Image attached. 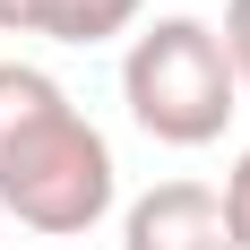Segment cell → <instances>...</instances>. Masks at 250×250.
<instances>
[{"label":"cell","instance_id":"2","mask_svg":"<svg viewBox=\"0 0 250 250\" xmlns=\"http://www.w3.org/2000/svg\"><path fill=\"white\" fill-rule=\"evenodd\" d=\"M0 207L35 233H86L112 207V147L69 95L0 155Z\"/></svg>","mask_w":250,"mask_h":250},{"label":"cell","instance_id":"4","mask_svg":"<svg viewBox=\"0 0 250 250\" xmlns=\"http://www.w3.org/2000/svg\"><path fill=\"white\" fill-rule=\"evenodd\" d=\"M138 18V0H35V26L26 35H61V43H104Z\"/></svg>","mask_w":250,"mask_h":250},{"label":"cell","instance_id":"5","mask_svg":"<svg viewBox=\"0 0 250 250\" xmlns=\"http://www.w3.org/2000/svg\"><path fill=\"white\" fill-rule=\"evenodd\" d=\"M216 35H225V61H233V78L250 86V0H225V26H216Z\"/></svg>","mask_w":250,"mask_h":250},{"label":"cell","instance_id":"3","mask_svg":"<svg viewBox=\"0 0 250 250\" xmlns=\"http://www.w3.org/2000/svg\"><path fill=\"white\" fill-rule=\"evenodd\" d=\"M121 250H242L225 216V190L207 181H155L147 199H129Z\"/></svg>","mask_w":250,"mask_h":250},{"label":"cell","instance_id":"1","mask_svg":"<svg viewBox=\"0 0 250 250\" xmlns=\"http://www.w3.org/2000/svg\"><path fill=\"white\" fill-rule=\"evenodd\" d=\"M121 95H129V112H138L147 138H164V147H207V138H225L242 78H233L225 35L207 18H155L147 35H129V52H121Z\"/></svg>","mask_w":250,"mask_h":250},{"label":"cell","instance_id":"6","mask_svg":"<svg viewBox=\"0 0 250 250\" xmlns=\"http://www.w3.org/2000/svg\"><path fill=\"white\" fill-rule=\"evenodd\" d=\"M225 216H233V242L250 250V147H242V164L225 173Z\"/></svg>","mask_w":250,"mask_h":250}]
</instances>
